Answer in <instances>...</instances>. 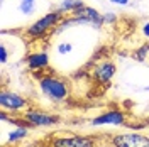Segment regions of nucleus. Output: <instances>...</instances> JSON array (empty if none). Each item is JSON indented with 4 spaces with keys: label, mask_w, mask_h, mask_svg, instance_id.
<instances>
[{
    "label": "nucleus",
    "mask_w": 149,
    "mask_h": 147,
    "mask_svg": "<svg viewBox=\"0 0 149 147\" xmlns=\"http://www.w3.org/2000/svg\"><path fill=\"white\" fill-rule=\"evenodd\" d=\"M113 5H120V7H125V5H129L130 0H110Z\"/></svg>",
    "instance_id": "obj_19"
},
{
    "label": "nucleus",
    "mask_w": 149,
    "mask_h": 147,
    "mask_svg": "<svg viewBox=\"0 0 149 147\" xmlns=\"http://www.w3.org/2000/svg\"><path fill=\"white\" fill-rule=\"evenodd\" d=\"M29 134V125H19L14 130L9 132V137H7V142L9 144H15V142H20L22 139H26Z\"/></svg>",
    "instance_id": "obj_12"
},
{
    "label": "nucleus",
    "mask_w": 149,
    "mask_h": 147,
    "mask_svg": "<svg viewBox=\"0 0 149 147\" xmlns=\"http://www.w3.org/2000/svg\"><path fill=\"white\" fill-rule=\"evenodd\" d=\"M112 147H149V135L142 132H122L110 137Z\"/></svg>",
    "instance_id": "obj_7"
},
{
    "label": "nucleus",
    "mask_w": 149,
    "mask_h": 147,
    "mask_svg": "<svg viewBox=\"0 0 149 147\" xmlns=\"http://www.w3.org/2000/svg\"><path fill=\"white\" fill-rule=\"evenodd\" d=\"M103 20H105V24L113 26V24H117L119 17H117V14H115V12H107V14H103Z\"/></svg>",
    "instance_id": "obj_15"
},
{
    "label": "nucleus",
    "mask_w": 149,
    "mask_h": 147,
    "mask_svg": "<svg viewBox=\"0 0 149 147\" xmlns=\"http://www.w3.org/2000/svg\"><path fill=\"white\" fill-rule=\"evenodd\" d=\"M117 73V66L110 59H102L98 63H95L92 68V78L97 85L109 86L113 80V76Z\"/></svg>",
    "instance_id": "obj_8"
},
{
    "label": "nucleus",
    "mask_w": 149,
    "mask_h": 147,
    "mask_svg": "<svg viewBox=\"0 0 149 147\" xmlns=\"http://www.w3.org/2000/svg\"><path fill=\"white\" fill-rule=\"evenodd\" d=\"M144 90H146V92H149V86H146V88H144Z\"/></svg>",
    "instance_id": "obj_20"
},
{
    "label": "nucleus",
    "mask_w": 149,
    "mask_h": 147,
    "mask_svg": "<svg viewBox=\"0 0 149 147\" xmlns=\"http://www.w3.org/2000/svg\"><path fill=\"white\" fill-rule=\"evenodd\" d=\"M0 108L5 112H10L14 115H22L24 112H27L31 108V103L24 95L2 88V92H0Z\"/></svg>",
    "instance_id": "obj_3"
},
{
    "label": "nucleus",
    "mask_w": 149,
    "mask_h": 147,
    "mask_svg": "<svg viewBox=\"0 0 149 147\" xmlns=\"http://www.w3.org/2000/svg\"><path fill=\"white\" fill-rule=\"evenodd\" d=\"M22 117L29 127H36V129H47V127H54L59 123V117L56 113L41 110L36 107H31L27 112H24Z\"/></svg>",
    "instance_id": "obj_5"
},
{
    "label": "nucleus",
    "mask_w": 149,
    "mask_h": 147,
    "mask_svg": "<svg viewBox=\"0 0 149 147\" xmlns=\"http://www.w3.org/2000/svg\"><path fill=\"white\" fill-rule=\"evenodd\" d=\"M34 76L37 80L39 92L46 100L53 101V103H63L70 98V95H71L70 81L58 76L54 71L47 69L46 73H34Z\"/></svg>",
    "instance_id": "obj_1"
},
{
    "label": "nucleus",
    "mask_w": 149,
    "mask_h": 147,
    "mask_svg": "<svg viewBox=\"0 0 149 147\" xmlns=\"http://www.w3.org/2000/svg\"><path fill=\"white\" fill-rule=\"evenodd\" d=\"M73 51V46L70 44V42H61V44H58V53L59 54H68V53H71Z\"/></svg>",
    "instance_id": "obj_17"
},
{
    "label": "nucleus",
    "mask_w": 149,
    "mask_h": 147,
    "mask_svg": "<svg viewBox=\"0 0 149 147\" xmlns=\"http://www.w3.org/2000/svg\"><path fill=\"white\" fill-rule=\"evenodd\" d=\"M19 10L24 15H31L36 12V0H20L19 2Z\"/></svg>",
    "instance_id": "obj_14"
},
{
    "label": "nucleus",
    "mask_w": 149,
    "mask_h": 147,
    "mask_svg": "<svg viewBox=\"0 0 149 147\" xmlns=\"http://www.w3.org/2000/svg\"><path fill=\"white\" fill-rule=\"evenodd\" d=\"M148 44H149V42H148Z\"/></svg>",
    "instance_id": "obj_22"
},
{
    "label": "nucleus",
    "mask_w": 149,
    "mask_h": 147,
    "mask_svg": "<svg viewBox=\"0 0 149 147\" xmlns=\"http://www.w3.org/2000/svg\"><path fill=\"white\" fill-rule=\"evenodd\" d=\"M71 15H78V17L86 19L88 24H90L92 27H95V29H102L103 24H105V20H103V14H100L97 9H93V7H90V5L81 7L80 10H76V12L71 14Z\"/></svg>",
    "instance_id": "obj_10"
},
{
    "label": "nucleus",
    "mask_w": 149,
    "mask_h": 147,
    "mask_svg": "<svg viewBox=\"0 0 149 147\" xmlns=\"http://www.w3.org/2000/svg\"><path fill=\"white\" fill-rule=\"evenodd\" d=\"M146 123H148V125H149V120H148V122H146Z\"/></svg>",
    "instance_id": "obj_21"
},
{
    "label": "nucleus",
    "mask_w": 149,
    "mask_h": 147,
    "mask_svg": "<svg viewBox=\"0 0 149 147\" xmlns=\"http://www.w3.org/2000/svg\"><path fill=\"white\" fill-rule=\"evenodd\" d=\"M7 59H9V49H7V44L5 42H2V46H0V63L5 64Z\"/></svg>",
    "instance_id": "obj_16"
},
{
    "label": "nucleus",
    "mask_w": 149,
    "mask_h": 147,
    "mask_svg": "<svg viewBox=\"0 0 149 147\" xmlns=\"http://www.w3.org/2000/svg\"><path fill=\"white\" fill-rule=\"evenodd\" d=\"M85 5H86V3H85L83 0H61L56 9L61 10L65 15H71V14H74L76 10H80L81 7H85Z\"/></svg>",
    "instance_id": "obj_11"
},
{
    "label": "nucleus",
    "mask_w": 149,
    "mask_h": 147,
    "mask_svg": "<svg viewBox=\"0 0 149 147\" xmlns=\"http://www.w3.org/2000/svg\"><path fill=\"white\" fill-rule=\"evenodd\" d=\"M90 125L92 127H127V113L122 110V108H110V110L102 112L100 115L93 117L90 120Z\"/></svg>",
    "instance_id": "obj_6"
},
{
    "label": "nucleus",
    "mask_w": 149,
    "mask_h": 147,
    "mask_svg": "<svg viewBox=\"0 0 149 147\" xmlns=\"http://www.w3.org/2000/svg\"><path fill=\"white\" fill-rule=\"evenodd\" d=\"M132 58H134L136 61H139V63L148 61V59H149V44H148V42H144V44H141L137 49H134Z\"/></svg>",
    "instance_id": "obj_13"
},
{
    "label": "nucleus",
    "mask_w": 149,
    "mask_h": 147,
    "mask_svg": "<svg viewBox=\"0 0 149 147\" xmlns=\"http://www.w3.org/2000/svg\"><path fill=\"white\" fill-rule=\"evenodd\" d=\"M49 147H98V137L88 134L54 135L49 140Z\"/></svg>",
    "instance_id": "obj_4"
},
{
    "label": "nucleus",
    "mask_w": 149,
    "mask_h": 147,
    "mask_svg": "<svg viewBox=\"0 0 149 147\" xmlns=\"http://www.w3.org/2000/svg\"><path fill=\"white\" fill-rule=\"evenodd\" d=\"M141 34H142V37L149 39V20H148V22H144V24L141 26Z\"/></svg>",
    "instance_id": "obj_18"
},
{
    "label": "nucleus",
    "mask_w": 149,
    "mask_h": 147,
    "mask_svg": "<svg viewBox=\"0 0 149 147\" xmlns=\"http://www.w3.org/2000/svg\"><path fill=\"white\" fill-rule=\"evenodd\" d=\"M65 19V14L58 9H53L46 12L44 15H41L39 19H36L32 24H29L24 29V36L31 39V41H41L49 34L54 32V29L58 27V24Z\"/></svg>",
    "instance_id": "obj_2"
},
{
    "label": "nucleus",
    "mask_w": 149,
    "mask_h": 147,
    "mask_svg": "<svg viewBox=\"0 0 149 147\" xmlns=\"http://www.w3.org/2000/svg\"><path fill=\"white\" fill-rule=\"evenodd\" d=\"M24 63H26L31 73H44L49 69V54L46 51H41V49L31 51L24 58Z\"/></svg>",
    "instance_id": "obj_9"
}]
</instances>
